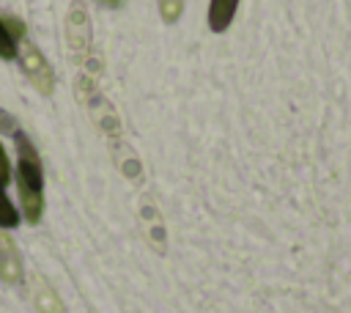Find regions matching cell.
Returning <instances> with one entry per match:
<instances>
[{
  "mask_svg": "<svg viewBox=\"0 0 351 313\" xmlns=\"http://www.w3.org/2000/svg\"><path fill=\"white\" fill-rule=\"evenodd\" d=\"M16 60H19L22 71H25V77L33 82V88H36L38 93L49 96V93L55 91V74H52L47 58H44V55L38 52V47H33L27 38L16 41Z\"/></svg>",
  "mask_w": 351,
  "mask_h": 313,
  "instance_id": "obj_1",
  "label": "cell"
},
{
  "mask_svg": "<svg viewBox=\"0 0 351 313\" xmlns=\"http://www.w3.org/2000/svg\"><path fill=\"white\" fill-rule=\"evenodd\" d=\"M14 143H16V170H14L16 184H25V187L44 192V167H41L36 146L30 143V137L22 129L14 132Z\"/></svg>",
  "mask_w": 351,
  "mask_h": 313,
  "instance_id": "obj_2",
  "label": "cell"
},
{
  "mask_svg": "<svg viewBox=\"0 0 351 313\" xmlns=\"http://www.w3.org/2000/svg\"><path fill=\"white\" fill-rule=\"evenodd\" d=\"M0 277L5 283H19L22 280V258L16 253V244L3 231H0Z\"/></svg>",
  "mask_w": 351,
  "mask_h": 313,
  "instance_id": "obj_3",
  "label": "cell"
},
{
  "mask_svg": "<svg viewBox=\"0 0 351 313\" xmlns=\"http://www.w3.org/2000/svg\"><path fill=\"white\" fill-rule=\"evenodd\" d=\"M236 8H239V0H211L208 3V30L211 33H225L236 16Z\"/></svg>",
  "mask_w": 351,
  "mask_h": 313,
  "instance_id": "obj_4",
  "label": "cell"
},
{
  "mask_svg": "<svg viewBox=\"0 0 351 313\" xmlns=\"http://www.w3.org/2000/svg\"><path fill=\"white\" fill-rule=\"evenodd\" d=\"M16 192H19L22 217L36 225L41 220V214H44V192L41 189H33V187H25V184H16Z\"/></svg>",
  "mask_w": 351,
  "mask_h": 313,
  "instance_id": "obj_5",
  "label": "cell"
},
{
  "mask_svg": "<svg viewBox=\"0 0 351 313\" xmlns=\"http://www.w3.org/2000/svg\"><path fill=\"white\" fill-rule=\"evenodd\" d=\"M19 211H16V206L11 203V198L5 195V187H0V228L5 231V228H16L19 225Z\"/></svg>",
  "mask_w": 351,
  "mask_h": 313,
  "instance_id": "obj_6",
  "label": "cell"
},
{
  "mask_svg": "<svg viewBox=\"0 0 351 313\" xmlns=\"http://www.w3.org/2000/svg\"><path fill=\"white\" fill-rule=\"evenodd\" d=\"M181 11H184V0H159V16H162L165 25L178 22Z\"/></svg>",
  "mask_w": 351,
  "mask_h": 313,
  "instance_id": "obj_7",
  "label": "cell"
},
{
  "mask_svg": "<svg viewBox=\"0 0 351 313\" xmlns=\"http://www.w3.org/2000/svg\"><path fill=\"white\" fill-rule=\"evenodd\" d=\"M0 60H16V41L3 25V16H0Z\"/></svg>",
  "mask_w": 351,
  "mask_h": 313,
  "instance_id": "obj_8",
  "label": "cell"
},
{
  "mask_svg": "<svg viewBox=\"0 0 351 313\" xmlns=\"http://www.w3.org/2000/svg\"><path fill=\"white\" fill-rule=\"evenodd\" d=\"M3 25H5L8 33L14 36V41H22V38H25V25H22L16 16H3Z\"/></svg>",
  "mask_w": 351,
  "mask_h": 313,
  "instance_id": "obj_9",
  "label": "cell"
},
{
  "mask_svg": "<svg viewBox=\"0 0 351 313\" xmlns=\"http://www.w3.org/2000/svg\"><path fill=\"white\" fill-rule=\"evenodd\" d=\"M5 184H11V162H8V154L0 143V187H5Z\"/></svg>",
  "mask_w": 351,
  "mask_h": 313,
  "instance_id": "obj_10",
  "label": "cell"
},
{
  "mask_svg": "<svg viewBox=\"0 0 351 313\" xmlns=\"http://www.w3.org/2000/svg\"><path fill=\"white\" fill-rule=\"evenodd\" d=\"M16 129H19L16 118H14V115H8V113L0 107V135H14Z\"/></svg>",
  "mask_w": 351,
  "mask_h": 313,
  "instance_id": "obj_11",
  "label": "cell"
},
{
  "mask_svg": "<svg viewBox=\"0 0 351 313\" xmlns=\"http://www.w3.org/2000/svg\"><path fill=\"white\" fill-rule=\"evenodd\" d=\"M101 3H107V5H118L121 0H101Z\"/></svg>",
  "mask_w": 351,
  "mask_h": 313,
  "instance_id": "obj_12",
  "label": "cell"
}]
</instances>
